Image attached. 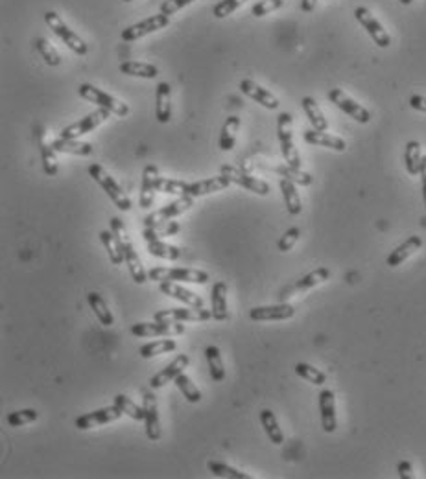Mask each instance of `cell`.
Returning a JSON list of instances; mask_svg holds the SVG:
<instances>
[{"label": "cell", "mask_w": 426, "mask_h": 479, "mask_svg": "<svg viewBox=\"0 0 426 479\" xmlns=\"http://www.w3.org/2000/svg\"><path fill=\"white\" fill-rule=\"evenodd\" d=\"M111 231H113L120 249H122V252H124V262H126V266L129 267V273H131L133 281L137 282V284H144V282H148V273L144 271L139 255H137V251H135L133 242H131V238H129V234H128V229H126L124 222H122L120 217H113V220H111Z\"/></svg>", "instance_id": "obj_1"}, {"label": "cell", "mask_w": 426, "mask_h": 479, "mask_svg": "<svg viewBox=\"0 0 426 479\" xmlns=\"http://www.w3.org/2000/svg\"><path fill=\"white\" fill-rule=\"evenodd\" d=\"M89 175L102 187V190L109 196L111 201H113L120 210H124V212L131 210V199H129V196L124 192V188L114 181V177H111L109 173L105 172L104 166H100V164L96 163L91 164Z\"/></svg>", "instance_id": "obj_2"}, {"label": "cell", "mask_w": 426, "mask_h": 479, "mask_svg": "<svg viewBox=\"0 0 426 479\" xmlns=\"http://www.w3.org/2000/svg\"><path fill=\"white\" fill-rule=\"evenodd\" d=\"M149 281L155 282H192V284H207L211 281L207 271L201 269H187V267H154L148 271Z\"/></svg>", "instance_id": "obj_3"}, {"label": "cell", "mask_w": 426, "mask_h": 479, "mask_svg": "<svg viewBox=\"0 0 426 479\" xmlns=\"http://www.w3.org/2000/svg\"><path fill=\"white\" fill-rule=\"evenodd\" d=\"M277 135L279 142H281V151L286 161V164L293 166V168L301 170L302 163L299 157V151L295 149L293 144V120L290 113H281L277 119Z\"/></svg>", "instance_id": "obj_4"}, {"label": "cell", "mask_w": 426, "mask_h": 479, "mask_svg": "<svg viewBox=\"0 0 426 479\" xmlns=\"http://www.w3.org/2000/svg\"><path fill=\"white\" fill-rule=\"evenodd\" d=\"M78 93L84 100H87V102H93V104H98L100 107L107 109L109 113L117 114V116H128L129 114L128 104L120 102V100H117L114 96H111L109 93H105V90L95 87V85L81 83L78 87Z\"/></svg>", "instance_id": "obj_5"}, {"label": "cell", "mask_w": 426, "mask_h": 479, "mask_svg": "<svg viewBox=\"0 0 426 479\" xmlns=\"http://www.w3.org/2000/svg\"><path fill=\"white\" fill-rule=\"evenodd\" d=\"M45 22L50 26V30L54 32V34L58 35V37H60V39L63 41L65 45L69 46L74 54H78V55L87 54V45H85V41L81 39L78 34H74V32L70 30L69 26L65 25V20L61 19L55 11H46Z\"/></svg>", "instance_id": "obj_6"}, {"label": "cell", "mask_w": 426, "mask_h": 479, "mask_svg": "<svg viewBox=\"0 0 426 479\" xmlns=\"http://www.w3.org/2000/svg\"><path fill=\"white\" fill-rule=\"evenodd\" d=\"M131 334L137 337H174L185 334V325L181 321H152L137 323L131 326Z\"/></svg>", "instance_id": "obj_7"}, {"label": "cell", "mask_w": 426, "mask_h": 479, "mask_svg": "<svg viewBox=\"0 0 426 479\" xmlns=\"http://www.w3.org/2000/svg\"><path fill=\"white\" fill-rule=\"evenodd\" d=\"M192 205L194 198H190V196H181V198L175 199V201L168 203L166 207L159 208L155 212L148 214L146 220H144V225H146V227H159V225H163V223L170 222V220H174V217L187 212Z\"/></svg>", "instance_id": "obj_8"}, {"label": "cell", "mask_w": 426, "mask_h": 479, "mask_svg": "<svg viewBox=\"0 0 426 479\" xmlns=\"http://www.w3.org/2000/svg\"><path fill=\"white\" fill-rule=\"evenodd\" d=\"M109 119V111L104 107L96 109L95 113L87 114L84 119H79L74 124L67 126L61 131V139H79L81 135H87L91 131H95L100 124H104L105 120Z\"/></svg>", "instance_id": "obj_9"}, {"label": "cell", "mask_w": 426, "mask_h": 479, "mask_svg": "<svg viewBox=\"0 0 426 479\" xmlns=\"http://www.w3.org/2000/svg\"><path fill=\"white\" fill-rule=\"evenodd\" d=\"M124 411L120 410L119 405H107V407H102V410L91 411V413H85V415L78 417L76 419V428L81 431L85 430H93L96 426H104L109 424V422H117L119 419H122Z\"/></svg>", "instance_id": "obj_10"}, {"label": "cell", "mask_w": 426, "mask_h": 479, "mask_svg": "<svg viewBox=\"0 0 426 479\" xmlns=\"http://www.w3.org/2000/svg\"><path fill=\"white\" fill-rule=\"evenodd\" d=\"M155 321H181V323H204L213 319V310L205 308H170L161 310L154 316Z\"/></svg>", "instance_id": "obj_11"}, {"label": "cell", "mask_w": 426, "mask_h": 479, "mask_svg": "<svg viewBox=\"0 0 426 479\" xmlns=\"http://www.w3.org/2000/svg\"><path fill=\"white\" fill-rule=\"evenodd\" d=\"M354 17H357L358 22L364 26V30L369 34V37L375 41V45H378L380 48H387V46L392 45V37H390V34L384 30V26L375 19V15H373L367 8H364V6L357 8V10H354Z\"/></svg>", "instance_id": "obj_12"}, {"label": "cell", "mask_w": 426, "mask_h": 479, "mask_svg": "<svg viewBox=\"0 0 426 479\" xmlns=\"http://www.w3.org/2000/svg\"><path fill=\"white\" fill-rule=\"evenodd\" d=\"M328 278H331V269H327V267H317V269L310 271L302 278L293 282L292 286L284 288L283 292H281V295H279V299H281V302H286L290 297L307 292V290H312V288L319 286V284H323V282L328 281Z\"/></svg>", "instance_id": "obj_13"}, {"label": "cell", "mask_w": 426, "mask_h": 479, "mask_svg": "<svg viewBox=\"0 0 426 479\" xmlns=\"http://www.w3.org/2000/svg\"><path fill=\"white\" fill-rule=\"evenodd\" d=\"M222 173L227 175L231 179V183L238 184V187L248 188L249 192L258 194V196H268L269 194V184L266 181L258 177H253L251 173L244 172V170L237 168V166H229V164H223Z\"/></svg>", "instance_id": "obj_14"}, {"label": "cell", "mask_w": 426, "mask_h": 479, "mask_svg": "<svg viewBox=\"0 0 426 479\" xmlns=\"http://www.w3.org/2000/svg\"><path fill=\"white\" fill-rule=\"evenodd\" d=\"M328 100H331L332 104L336 105L338 109H342L343 113L349 114L351 119L360 122V124H367V122L371 120V113H369L364 105L357 104V102H354L351 96H347V94L343 93L342 89L328 90Z\"/></svg>", "instance_id": "obj_15"}, {"label": "cell", "mask_w": 426, "mask_h": 479, "mask_svg": "<svg viewBox=\"0 0 426 479\" xmlns=\"http://www.w3.org/2000/svg\"><path fill=\"white\" fill-rule=\"evenodd\" d=\"M168 25L170 17L164 15V13H159V15L148 17V19L140 20L137 25L126 28L120 37H122V41H126V43H131V41H137L140 39V37H144V35H149L157 30H163V28H166Z\"/></svg>", "instance_id": "obj_16"}, {"label": "cell", "mask_w": 426, "mask_h": 479, "mask_svg": "<svg viewBox=\"0 0 426 479\" xmlns=\"http://www.w3.org/2000/svg\"><path fill=\"white\" fill-rule=\"evenodd\" d=\"M231 184V179L227 175H216V177H208L204 181H196V183H185L183 184V196H190V198H201V196H208V194L220 192L223 188H227Z\"/></svg>", "instance_id": "obj_17"}, {"label": "cell", "mask_w": 426, "mask_h": 479, "mask_svg": "<svg viewBox=\"0 0 426 479\" xmlns=\"http://www.w3.org/2000/svg\"><path fill=\"white\" fill-rule=\"evenodd\" d=\"M293 316H295V310L288 302H279L272 306H258L249 311V317L253 321H286Z\"/></svg>", "instance_id": "obj_18"}, {"label": "cell", "mask_w": 426, "mask_h": 479, "mask_svg": "<svg viewBox=\"0 0 426 479\" xmlns=\"http://www.w3.org/2000/svg\"><path fill=\"white\" fill-rule=\"evenodd\" d=\"M190 363V358L187 354H179L178 358H175L170 365H166L161 372H157L155 376H152V380H149V387L152 389H161V387H164L166 384H170V382H175V378H178L179 375H183L185 369L189 367Z\"/></svg>", "instance_id": "obj_19"}, {"label": "cell", "mask_w": 426, "mask_h": 479, "mask_svg": "<svg viewBox=\"0 0 426 479\" xmlns=\"http://www.w3.org/2000/svg\"><path fill=\"white\" fill-rule=\"evenodd\" d=\"M240 90H242L248 98L255 100L257 104L264 105L266 109H277L279 107V100L275 94L269 93L268 89H264L262 85H258L257 81L253 79H242L240 81Z\"/></svg>", "instance_id": "obj_20"}, {"label": "cell", "mask_w": 426, "mask_h": 479, "mask_svg": "<svg viewBox=\"0 0 426 479\" xmlns=\"http://www.w3.org/2000/svg\"><path fill=\"white\" fill-rule=\"evenodd\" d=\"M319 413H321V426L327 433H334L338 428L336 420V398L331 389H323L319 393Z\"/></svg>", "instance_id": "obj_21"}, {"label": "cell", "mask_w": 426, "mask_h": 479, "mask_svg": "<svg viewBox=\"0 0 426 479\" xmlns=\"http://www.w3.org/2000/svg\"><path fill=\"white\" fill-rule=\"evenodd\" d=\"M159 183V170L154 164H148L142 172V183H140V198L139 203L142 208H152L155 201V192H157Z\"/></svg>", "instance_id": "obj_22"}, {"label": "cell", "mask_w": 426, "mask_h": 479, "mask_svg": "<svg viewBox=\"0 0 426 479\" xmlns=\"http://www.w3.org/2000/svg\"><path fill=\"white\" fill-rule=\"evenodd\" d=\"M155 119L161 124L172 120V87L166 81H161L155 90Z\"/></svg>", "instance_id": "obj_23"}, {"label": "cell", "mask_w": 426, "mask_h": 479, "mask_svg": "<svg viewBox=\"0 0 426 479\" xmlns=\"http://www.w3.org/2000/svg\"><path fill=\"white\" fill-rule=\"evenodd\" d=\"M144 411H146V435L149 440L161 439V420H159L157 396L154 393L144 395Z\"/></svg>", "instance_id": "obj_24"}, {"label": "cell", "mask_w": 426, "mask_h": 479, "mask_svg": "<svg viewBox=\"0 0 426 479\" xmlns=\"http://www.w3.org/2000/svg\"><path fill=\"white\" fill-rule=\"evenodd\" d=\"M159 288H161V292H163L164 295L172 297L175 301H181L183 304H187V306L205 308V302L201 297L196 295V293L190 292V290H187V288L179 286L178 282H161V286Z\"/></svg>", "instance_id": "obj_25"}, {"label": "cell", "mask_w": 426, "mask_h": 479, "mask_svg": "<svg viewBox=\"0 0 426 479\" xmlns=\"http://www.w3.org/2000/svg\"><path fill=\"white\" fill-rule=\"evenodd\" d=\"M302 137H305V140L308 144H312V146H321V148L334 149V151H345V148H347V144H345L343 139H340L336 135L327 133V131H317L314 128L307 129L302 133Z\"/></svg>", "instance_id": "obj_26"}, {"label": "cell", "mask_w": 426, "mask_h": 479, "mask_svg": "<svg viewBox=\"0 0 426 479\" xmlns=\"http://www.w3.org/2000/svg\"><path fill=\"white\" fill-rule=\"evenodd\" d=\"M421 248H422V238L421 236H410L406 242H402L399 248L393 249V251L390 252V257H387L386 264L390 267L401 266L404 260H408V258H410L413 252L419 251Z\"/></svg>", "instance_id": "obj_27"}, {"label": "cell", "mask_w": 426, "mask_h": 479, "mask_svg": "<svg viewBox=\"0 0 426 479\" xmlns=\"http://www.w3.org/2000/svg\"><path fill=\"white\" fill-rule=\"evenodd\" d=\"M211 302H213V319L216 321H225L229 317L227 311V284L218 281L213 286L211 293Z\"/></svg>", "instance_id": "obj_28"}, {"label": "cell", "mask_w": 426, "mask_h": 479, "mask_svg": "<svg viewBox=\"0 0 426 479\" xmlns=\"http://www.w3.org/2000/svg\"><path fill=\"white\" fill-rule=\"evenodd\" d=\"M37 142H39L41 157H43V170H45L46 175L54 177L60 172V166H58V157H55V149L52 144L45 142V131L39 129L37 133Z\"/></svg>", "instance_id": "obj_29"}, {"label": "cell", "mask_w": 426, "mask_h": 479, "mask_svg": "<svg viewBox=\"0 0 426 479\" xmlns=\"http://www.w3.org/2000/svg\"><path fill=\"white\" fill-rule=\"evenodd\" d=\"M55 151L60 154H70V155H81V157H89L95 154L93 144L89 142H79V139H58L52 142Z\"/></svg>", "instance_id": "obj_30"}, {"label": "cell", "mask_w": 426, "mask_h": 479, "mask_svg": "<svg viewBox=\"0 0 426 479\" xmlns=\"http://www.w3.org/2000/svg\"><path fill=\"white\" fill-rule=\"evenodd\" d=\"M301 105L305 114H307L308 120H310L312 128L317 129V131H327L328 122L327 119H325V114H323L321 109H319V105H317L316 100L310 98V96H305V98L301 100Z\"/></svg>", "instance_id": "obj_31"}, {"label": "cell", "mask_w": 426, "mask_h": 479, "mask_svg": "<svg viewBox=\"0 0 426 479\" xmlns=\"http://www.w3.org/2000/svg\"><path fill=\"white\" fill-rule=\"evenodd\" d=\"M260 424H262L264 431L268 435V439L272 440L273 445L281 446L284 443V433L283 430L279 428L277 417L272 410H262L260 411Z\"/></svg>", "instance_id": "obj_32"}, {"label": "cell", "mask_w": 426, "mask_h": 479, "mask_svg": "<svg viewBox=\"0 0 426 479\" xmlns=\"http://www.w3.org/2000/svg\"><path fill=\"white\" fill-rule=\"evenodd\" d=\"M279 184H281V192H283L284 205H286L288 212L292 214V216H298V214H301V210H302L301 198H299L295 183H292L290 179L283 177Z\"/></svg>", "instance_id": "obj_33"}, {"label": "cell", "mask_w": 426, "mask_h": 479, "mask_svg": "<svg viewBox=\"0 0 426 479\" xmlns=\"http://www.w3.org/2000/svg\"><path fill=\"white\" fill-rule=\"evenodd\" d=\"M120 72L126 76H133V78L154 79L159 76V69L149 63H139V61H124L120 65Z\"/></svg>", "instance_id": "obj_34"}, {"label": "cell", "mask_w": 426, "mask_h": 479, "mask_svg": "<svg viewBox=\"0 0 426 479\" xmlns=\"http://www.w3.org/2000/svg\"><path fill=\"white\" fill-rule=\"evenodd\" d=\"M87 301H89L91 310L95 311V316L98 317V321L102 323V325L104 326L114 325V317H113V313H111L109 306H107V302L104 301V297L96 292H91L89 295H87Z\"/></svg>", "instance_id": "obj_35"}, {"label": "cell", "mask_w": 426, "mask_h": 479, "mask_svg": "<svg viewBox=\"0 0 426 479\" xmlns=\"http://www.w3.org/2000/svg\"><path fill=\"white\" fill-rule=\"evenodd\" d=\"M205 358H207L208 372H211V378L214 382H223L225 380V365H223L222 352H220L218 346H207L205 351Z\"/></svg>", "instance_id": "obj_36"}, {"label": "cell", "mask_w": 426, "mask_h": 479, "mask_svg": "<svg viewBox=\"0 0 426 479\" xmlns=\"http://www.w3.org/2000/svg\"><path fill=\"white\" fill-rule=\"evenodd\" d=\"M404 164H406V170L410 175H419L421 173L422 166V151L421 144L417 140H410L406 144V149H404Z\"/></svg>", "instance_id": "obj_37"}, {"label": "cell", "mask_w": 426, "mask_h": 479, "mask_svg": "<svg viewBox=\"0 0 426 479\" xmlns=\"http://www.w3.org/2000/svg\"><path fill=\"white\" fill-rule=\"evenodd\" d=\"M238 129H240V119L238 116H229L225 120V124H223L222 133H220V148L223 151H231L234 148Z\"/></svg>", "instance_id": "obj_38"}, {"label": "cell", "mask_w": 426, "mask_h": 479, "mask_svg": "<svg viewBox=\"0 0 426 479\" xmlns=\"http://www.w3.org/2000/svg\"><path fill=\"white\" fill-rule=\"evenodd\" d=\"M175 349H178V343H175L174 339H161V341H154V343H146V345L140 346L139 354L142 356L144 360H149V358H154V356L174 352Z\"/></svg>", "instance_id": "obj_39"}, {"label": "cell", "mask_w": 426, "mask_h": 479, "mask_svg": "<svg viewBox=\"0 0 426 479\" xmlns=\"http://www.w3.org/2000/svg\"><path fill=\"white\" fill-rule=\"evenodd\" d=\"M100 240H102V243H104L105 251H107V255H109V260L113 266H120V264H124V252H122V249H120L113 231L100 232Z\"/></svg>", "instance_id": "obj_40"}, {"label": "cell", "mask_w": 426, "mask_h": 479, "mask_svg": "<svg viewBox=\"0 0 426 479\" xmlns=\"http://www.w3.org/2000/svg\"><path fill=\"white\" fill-rule=\"evenodd\" d=\"M114 404L119 405L120 410L124 411V415H128L129 419L137 420V422H144V420H146V411H144V405L140 407V405L135 404L129 396L117 395L114 396Z\"/></svg>", "instance_id": "obj_41"}, {"label": "cell", "mask_w": 426, "mask_h": 479, "mask_svg": "<svg viewBox=\"0 0 426 479\" xmlns=\"http://www.w3.org/2000/svg\"><path fill=\"white\" fill-rule=\"evenodd\" d=\"M179 231H181V225L178 222H166L159 227H146L142 236L146 242H154V240H161L164 236H174Z\"/></svg>", "instance_id": "obj_42"}, {"label": "cell", "mask_w": 426, "mask_h": 479, "mask_svg": "<svg viewBox=\"0 0 426 479\" xmlns=\"http://www.w3.org/2000/svg\"><path fill=\"white\" fill-rule=\"evenodd\" d=\"M208 472L216 478H227V479H251V475L242 472V470L233 468L225 463H220V461H208L207 463Z\"/></svg>", "instance_id": "obj_43"}, {"label": "cell", "mask_w": 426, "mask_h": 479, "mask_svg": "<svg viewBox=\"0 0 426 479\" xmlns=\"http://www.w3.org/2000/svg\"><path fill=\"white\" fill-rule=\"evenodd\" d=\"M148 252L152 257L163 258V260H170L174 262L181 257V251H179L175 245H170V243H164L161 240H154V242H148Z\"/></svg>", "instance_id": "obj_44"}, {"label": "cell", "mask_w": 426, "mask_h": 479, "mask_svg": "<svg viewBox=\"0 0 426 479\" xmlns=\"http://www.w3.org/2000/svg\"><path fill=\"white\" fill-rule=\"evenodd\" d=\"M175 387L181 391V395H183L190 404H199V402H201V391L198 389V386H196L185 372L175 378Z\"/></svg>", "instance_id": "obj_45"}, {"label": "cell", "mask_w": 426, "mask_h": 479, "mask_svg": "<svg viewBox=\"0 0 426 479\" xmlns=\"http://www.w3.org/2000/svg\"><path fill=\"white\" fill-rule=\"evenodd\" d=\"M34 45L35 50L39 52L41 58L45 60L46 65H50V67H58V65L61 63L60 52L52 46V43H48V41L43 39V37H37V39L34 41Z\"/></svg>", "instance_id": "obj_46"}, {"label": "cell", "mask_w": 426, "mask_h": 479, "mask_svg": "<svg viewBox=\"0 0 426 479\" xmlns=\"http://www.w3.org/2000/svg\"><path fill=\"white\" fill-rule=\"evenodd\" d=\"M295 375L301 376L302 380L314 384V386H323L327 382V375L316 369L314 365H310V363H298L295 365Z\"/></svg>", "instance_id": "obj_47"}, {"label": "cell", "mask_w": 426, "mask_h": 479, "mask_svg": "<svg viewBox=\"0 0 426 479\" xmlns=\"http://www.w3.org/2000/svg\"><path fill=\"white\" fill-rule=\"evenodd\" d=\"M277 173L281 175V177H286L290 179L292 183L295 184H301V187H308V184H312V175L307 172H302V170L299 168H293V166H290V164H284V166H279Z\"/></svg>", "instance_id": "obj_48"}, {"label": "cell", "mask_w": 426, "mask_h": 479, "mask_svg": "<svg viewBox=\"0 0 426 479\" xmlns=\"http://www.w3.org/2000/svg\"><path fill=\"white\" fill-rule=\"evenodd\" d=\"M37 419H39V413L35 410H19L10 413L8 419H6V422H8V426H11V428H20V426L32 424V422H35Z\"/></svg>", "instance_id": "obj_49"}, {"label": "cell", "mask_w": 426, "mask_h": 479, "mask_svg": "<svg viewBox=\"0 0 426 479\" xmlns=\"http://www.w3.org/2000/svg\"><path fill=\"white\" fill-rule=\"evenodd\" d=\"M246 2H248V0H222V2H218V4L213 8V15L216 17V19H223V17L231 15L233 11H237L238 8L242 4H246Z\"/></svg>", "instance_id": "obj_50"}, {"label": "cell", "mask_w": 426, "mask_h": 479, "mask_svg": "<svg viewBox=\"0 0 426 479\" xmlns=\"http://www.w3.org/2000/svg\"><path fill=\"white\" fill-rule=\"evenodd\" d=\"M283 4L284 0H260V2H257V4L253 6L251 13L255 17H264L268 15V13H272V11L281 10Z\"/></svg>", "instance_id": "obj_51"}, {"label": "cell", "mask_w": 426, "mask_h": 479, "mask_svg": "<svg viewBox=\"0 0 426 479\" xmlns=\"http://www.w3.org/2000/svg\"><path fill=\"white\" fill-rule=\"evenodd\" d=\"M299 236H301V229L299 227H290L286 232H284L281 240H279V251L281 252H288L292 251L293 245L298 243Z\"/></svg>", "instance_id": "obj_52"}, {"label": "cell", "mask_w": 426, "mask_h": 479, "mask_svg": "<svg viewBox=\"0 0 426 479\" xmlns=\"http://www.w3.org/2000/svg\"><path fill=\"white\" fill-rule=\"evenodd\" d=\"M194 0H166V2H163V6H161V13H164V15H174L175 11H179L181 8H185V6L192 4Z\"/></svg>", "instance_id": "obj_53"}, {"label": "cell", "mask_w": 426, "mask_h": 479, "mask_svg": "<svg viewBox=\"0 0 426 479\" xmlns=\"http://www.w3.org/2000/svg\"><path fill=\"white\" fill-rule=\"evenodd\" d=\"M397 472H399L401 479H413V468H411V463H408V461H401L399 466H397Z\"/></svg>", "instance_id": "obj_54"}, {"label": "cell", "mask_w": 426, "mask_h": 479, "mask_svg": "<svg viewBox=\"0 0 426 479\" xmlns=\"http://www.w3.org/2000/svg\"><path fill=\"white\" fill-rule=\"evenodd\" d=\"M410 107L415 109V111H421V113H426V96L413 94L410 98Z\"/></svg>", "instance_id": "obj_55"}, {"label": "cell", "mask_w": 426, "mask_h": 479, "mask_svg": "<svg viewBox=\"0 0 426 479\" xmlns=\"http://www.w3.org/2000/svg\"><path fill=\"white\" fill-rule=\"evenodd\" d=\"M421 179H422V199H425V207H426V155L422 157V166H421Z\"/></svg>", "instance_id": "obj_56"}, {"label": "cell", "mask_w": 426, "mask_h": 479, "mask_svg": "<svg viewBox=\"0 0 426 479\" xmlns=\"http://www.w3.org/2000/svg\"><path fill=\"white\" fill-rule=\"evenodd\" d=\"M316 4L317 0H301V10L305 11V13H310V11H314Z\"/></svg>", "instance_id": "obj_57"}, {"label": "cell", "mask_w": 426, "mask_h": 479, "mask_svg": "<svg viewBox=\"0 0 426 479\" xmlns=\"http://www.w3.org/2000/svg\"><path fill=\"white\" fill-rule=\"evenodd\" d=\"M413 0H401V4H404V6H410Z\"/></svg>", "instance_id": "obj_58"}, {"label": "cell", "mask_w": 426, "mask_h": 479, "mask_svg": "<svg viewBox=\"0 0 426 479\" xmlns=\"http://www.w3.org/2000/svg\"><path fill=\"white\" fill-rule=\"evenodd\" d=\"M122 2H131V0H122Z\"/></svg>", "instance_id": "obj_59"}]
</instances>
